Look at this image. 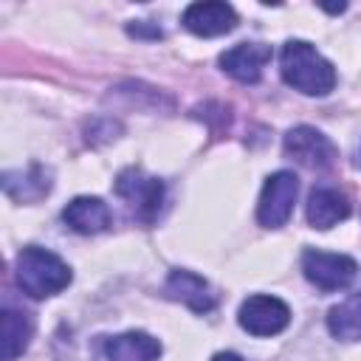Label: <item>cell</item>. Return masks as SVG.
Segmentation results:
<instances>
[{"label":"cell","mask_w":361,"mask_h":361,"mask_svg":"<svg viewBox=\"0 0 361 361\" xmlns=\"http://www.w3.org/2000/svg\"><path fill=\"white\" fill-rule=\"evenodd\" d=\"M282 79L305 96H327L336 87V68L310 42L288 39L279 54Z\"/></svg>","instance_id":"6da1fadb"},{"label":"cell","mask_w":361,"mask_h":361,"mask_svg":"<svg viewBox=\"0 0 361 361\" xmlns=\"http://www.w3.org/2000/svg\"><path fill=\"white\" fill-rule=\"evenodd\" d=\"M17 282L28 296L45 299L71 285V268L54 251L28 245L17 254Z\"/></svg>","instance_id":"7a4b0ae2"},{"label":"cell","mask_w":361,"mask_h":361,"mask_svg":"<svg viewBox=\"0 0 361 361\" xmlns=\"http://www.w3.org/2000/svg\"><path fill=\"white\" fill-rule=\"evenodd\" d=\"M113 189L141 223H152L158 217L164 203V183L155 175H147L141 166H127L118 172Z\"/></svg>","instance_id":"3957f363"},{"label":"cell","mask_w":361,"mask_h":361,"mask_svg":"<svg viewBox=\"0 0 361 361\" xmlns=\"http://www.w3.org/2000/svg\"><path fill=\"white\" fill-rule=\"evenodd\" d=\"M296 195H299V178L288 169H279L274 175L265 178V186H262V195H259V203H257V220L259 226L265 228H279L288 223L290 212H293V203H296Z\"/></svg>","instance_id":"277c9868"},{"label":"cell","mask_w":361,"mask_h":361,"mask_svg":"<svg viewBox=\"0 0 361 361\" xmlns=\"http://www.w3.org/2000/svg\"><path fill=\"white\" fill-rule=\"evenodd\" d=\"M302 271H305L307 282H313L319 290H341L355 279L358 265L347 254L307 248L302 254Z\"/></svg>","instance_id":"5b68a950"},{"label":"cell","mask_w":361,"mask_h":361,"mask_svg":"<svg viewBox=\"0 0 361 361\" xmlns=\"http://www.w3.org/2000/svg\"><path fill=\"white\" fill-rule=\"evenodd\" d=\"M237 322L251 336H276L290 324V307L279 296L254 293L240 305Z\"/></svg>","instance_id":"8992f818"},{"label":"cell","mask_w":361,"mask_h":361,"mask_svg":"<svg viewBox=\"0 0 361 361\" xmlns=\"http://www.w3.org/2000/svg\"><path fill=\"white\" fill-rule=\"evenodd\" d=\"M285 155L293 158V161L302 164V166L327 169V166L336 161L338 149H336V144H333L324 133H319L316 127L299 124V127L288 130V135H285Z\"/></svg>","instance_id":"52a82bcc"},{"label":"cell","mask_w":361,"mask_h":361,"mask_svg":"<svg viewBox=\"0 0 361 361\" xmlns=\"http://www.w3.org/2000/svg\"><path fill=\"white\" fill-rule=\"evenodd\" d=\"M183 28L197 34V37H220L234 31L237 25V11L228 3L220 0H206V3H192L183 11Z\"/></svg>","instance_id":"ba28073f"},{"label":"cell","mask_w":361,"mask_h":361,"mask_svg":"<svg viewBox=\"0 0 361 361\" xmlns=\"http://www.w3.org/2000/svg\"><path fill=\"white\" fill-rule=\"evenodd\" d=\"M268 59H271V48L265 42H240L220 54V68L231 79H237L243 85H254V82H259Z\"/></svg>","instance_id":"9c48e42d"},{"label":"cell","mask_w":361,"mask_h":361,"mask_svg":"<svg viewBox=\"0 0 361 361\" xmlns=\"http://www.w3.org/2000/svg\"><path fill=\"white\" fill-rule=\"evenodd\" d=\"M164 290H166L169 299L186 305L195 313H209L214 307V293H212L209 282L203 276L192 274V271H183V268H178V271H172L166 276V288Z\"/></svg>","instance_id":"30bf717a"},{"label":"cell","mask_w":361,"mask_h":361,"mask_svg":"<svg viewBox=\"0 0 361 361\" xmlns=\"http://www.w3.org/2000/svg\"><path fill=\"white\" fill-rule=\"evenodd\" d=\"M350 217V200L336 186H316L307 197V223L313 228H330Z\"/></svg>","instance_id":"8fae6325"},{"label":"cell","mask_w":361,"mask_h":361,"mask_svg":"<svg viewBox=\"0 0 361 361\" xmlns=\"http://www.w3.org/2000/svg\"><path fill=\"white\" fill-rule=\"evenodd\" d=\"M62 220L79 234H99L113 223V214H110V209H107V203L102 197L82 195V197H73L65 206Z\"/></svg>","instance_id":"7c38bea8"},{"label":"cell","mask_w":361,"mask_h":361,"mask_svg":"<svg viewBox=\"0 0 361 361\" xmlns=\"http://www.w3.org/2000/svg\"><path fill=\"white\" fill-rule=\"evenodd\" d=\"M104 355L110 361H158L161 341L152 338L149 333H141V330L118 333V336L104 341Z\"/></svg>","instance_id":"4fadbf2b"},{"label":"cell","mask_w":361,"mask_h":361,"mask_svg":"<svg viewBox=\"0 0 361 361\" xmlns=\"http://www.w3.org/2000/svg\"><path fill=\"white\" fill-rule=\"evenodd\" d=\"M31 333H34L31 316L23 313V310L6 307L3 316H0V344H3L0 358L3 361H14L17 355H23V350L31 341Z\"/></svg>","instance_id":"5bb4252c"},{"label":"cell","mask_w":361,"mask_h":361,"mask_svg":"<svg viewBox=\"0 0 361 361\" xmlns=\"http://www.w3.org/2000/svg\"><path fill=\"white\" fill-rule=\"evenodd\" d=\"M327 330L341 341H361V293L338 302L327 313Z\"/></svg>","instance_id":"9a60e30c"},{"label":"cell","mask_w":361,"mask_h":361,"mask_svg":"<svg viewBox=\"0 0 361 361\" xmlns=\"http://www.w3.org/2000/svg\"><path fill=\"white\" fill-rule=\"evenodd\" d=\"M28 186H34V192L42 197V195L51 189L48 172H45L42 166L34 164V166H28L25 172L17 169V172H6V175H3V189H6V195L14 197V200H31Z\"/></svg>","instance_id":"2e32d148"},{"label":"cell","mask_w":361,"mask_h":361,"mask_svg":"<svg viewBox=\"0 0 361 361\" xmlns=\"http://www.w3.org/2000/svg\"><path fill=\"white\" fill-rule=\"evenodd\" d=\"M212 361H243V358H240L237 353H217Z\"/></svg>","instance_id":"e0dca14e"}]
</instances>
